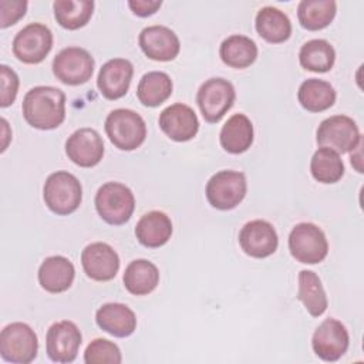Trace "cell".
<instances>
[{
    "mask_svg": "<svg viewBox=\"0 0 364 364\" xmlns=\"http://www.w3.org/2000/svg\"><path fill=\"white\" fill-rule=\"evenodd\" d=\"M299 61L307 71L327 73L334 65L336 51L327 40L313 38L301 46L299 51Z\"/></svg>",
    "mask_w": 364,
    "mask_h": 364,
    "instance_id": "30",
    "label": "cell"
},
{
    "mask_svg": "<svg viewBox=\"0 0 364 364\" xmlns=\"http://www.w3.org/2000/svg\"><path fill=\"white\" fill-rule=\"evenodd\" d=\"M219 55L220 60L232 68H246L255 63L257 46L250 37L233 34L222 41Z\"/></svg>",
    "mask_w": 364,
    "mask_h": 364,
    "instance_id": "26",
    "label": "cell"
},
{
    "mask_svg": "<svg viewBox=\"0 0 364 364\" xmlns=\"http://www.w3.org/2000/svg\"><path fill=\"white\" fill-rule=\"evenodd\" d=\"M43 198L47 208L55 215H70L81 205L82 186L75 175L67 171H57L46 179Z\"/></svg>",
    "mask_w": 364,
    "mask_h": 364,
    "instance_id": "2",
    "label": "cell"
},
{
    "mask_svg": "<svg viewBox=\"0 0 364 364\" xmlns=\"http://www.w3.org/2000/svg\"><path fill=\"white\" fill-rule=\"evenodd\" d=\"M310 172L317 182L336 183L344 175V164L336 151L318 148L311 156Z\"/></svg>",
    "mask_w": 364,
    "mask_h": 364,
    "instance_id": "33",
    "label": "cell"
},
{
    "mask_svg": "<svg viewBox=\"0 0 364 364\" xmlns=\"http://www.w3.org/2000/svg\"><path fill=\"white\" fill-rule=\"evenodd\" d=\"M348 343L350 337L346 326L331 317L318 324L311 338V347L316 355L328 363L340 360L347 351Z\"/></svg>",
    "mask_w": 364,
    "mask_h": 364,
    "instance_id": "13",
    "label": "cell"
},
{
    "mask_svg": "<svg viewBox=\"0 0 364 364\" xmlns=\"http://www.w3.org/2000/svg\"><path fill=\"white\" fill-rule=\"evenodd\" d=\"M53 48V33L41 23L23 27L13 40V54L24 64L41 63Z\"/></svg>",
    "mask_w": 364,
    "mask_h": 364,
    "instance_id": "10",
    "label": "cell"
},
{
    "mask_svg": "<svg viewBox=\"0 0 364 364\" xmlns=\"http://www.w3.org/2000/svg\"><path fill=\"white\" fill-rule=\"evenodd\" d=\"M124 286L134 296H144L155 290L159 283V270L158 267L146 260L136 259L132 260L124 272Z\"/></svg>",
    "mask_w": 364,
    "mask_h": 364,
    "instance_id": "24",
    "label": "cell"
},
{
    "mask_svg": "<svg viewBox=\"0 0 364 364\" xmlns=\"http://www.w3.org/2000/svg\"><path fill=\"white\" fill-rule=\"evenodd\" d=\"M95 209L102 220L109 225H124L135 209L132 191L121 182H107L97 191Z\"/></svg>",
    "mask_w": 364,
    "mask_h": 364,
    "instance_id": "4",
    "label": "cell"
},
{
    "mask_svg": "<svg viewBox=\"0 0 364 364\" xmlns=\"http://www.w3.org/2000/svg\"><path fill=\"white\" fill-rule=\"evenodd\" d=\"M297 98L304 109L310 112H321L336 102V90L324 80L309 78L300 84Z\"/></svg>",
    "mask_w": 364,
    "mask_h": 364,
    "instance_id": "27",
    "label": "cell"
},
{
    "mask_svg": "<svg viewBox=\"0 0 364 364\" xmlns=\"http://www.w3.org/2000/svg\"><path fill=\"white\" fill-rule=\"evenodd\" d=\"M57 23L67 30L84 27L94 11L92 0H55L53 3Z\"/></svg>",
    "mask_w": 364,
    "mask_h": 364,
    "instance_id": "32",
    "label": "cell"
},
{
    "mask_svg": "<svg viewBox=\"0 0 364 364\" xmlns=\"http://www.w3.org/2000/svg\"><path fill=\"white\" fill-rule=\"evenodd\" d=\"M172 80L164 71H149L142 75L136 87V97L145 107H158L172 94Z\"/></svg>",
    "mask_w": 364,
    "mask_h": 364,
    "instance_id": "28",
    "label": "cell"
},
{
    "mask_svg": "<svg viewBox=\"0 0 364 364\" xmlns=\"http://www.w3.org/2000/svg\"><path fill=\"white\" fill-rule=\"evenodd\" d=\"M172 235V222L169 216L161 210L145 213L135 226V236L145 247H161Z\"/></svg>",
    "mask_w": 364,
    "mask_h": 364,
    "instance_id": "22",
    "label": "cell"
},
{
    "mask_svg": "<svg viewBox=\"0 0 364 364\" xmlns=\"http://www.w3.org/2000/svg\"><path fill=\"white\" fill-rule=\"evenodd\" d=\"M101 330L114 337H128L136 328L135 313L122 303H105L95 313Z\"/></svg>",
    "mask_w": 364,
    "mask_h": 364,
    "instance_id": "21",
    "label": "cell"
},
{
    "mask_svg": "<svg viewBox=\"0 0 364 364\" xmlns=\"http://www.w3.org/2000/svg\"><path fill=\"white\" fill-rule=\"evenodd\" d=\"M239 243L247 256L263 259L276 252L279 237L270 222L255 219L240 229Z\"/></svg>",
    "mask_w": 364,
    "mask_h": 364,
    "instance_id": "14",
    "label": "cell"
},
{
    "mask_svg": "<svg viewBox=\"0 0 364 364\" xmlns=\"http://www.w3.org/2000/svg\"><path fill=\"white\" fill-rule=\"evenodd\" d=\"M219 141L229 154H242L253 142V125L245 114L232 115L220 129Z\"/></svg>",
    "mask_w": 364,
    "mask_h": 364,
    "instance_id": "23",
    "label": "cell"
},
{
    "mask_svg": "<svg viewBox=\"0 0 364 364\" xmlns=\"http://www.w3.org/2000/svg\"><path fill=\"white\" fill-rule=\"evenodd\" d=\"M255 26L259 36L273 44L286 41L291 34V23L287 14L272 6L257 11Z\"/></svg>",
    "mask_w": 364,
    "mask_h": 364,
    "instance_id": "25",
    "label": "cell"
},
{
    "mask_svg": "<svg viewBox=\"0 0 364 364\" xmlns=\"http://www.w3.org/2000/svg\"><path fill=\"white\" fill-rule=\"evenodd\" d=\"M297 299L304 304L306 310L313 316H321L328 306L326 291L320 277L311 270H301L299 273Z\"/></svg>",
    "mask_w": 364,
    "mask_h": 364,
    "instance_id": "31",
    "label": "cell"
},
{
    "mask_svg": "<svg viewBox=\"0 0 364 364\" xmlns=\"http://www.w3.org/2000/svg\"><path fill=\"white\" fill-rule=\"evenodd\" d=\"M81 264L85 274L95 282L112 280L119 270L118 253L108 243L94 242L84 247Z\"/></svg>",
    "mask_w": 364,
    "mask_h": 364,
    "instance_id": "16",
    "label": "cell"
},
{
    "mask_svg": "<svg viewBox=\"0 0 364 364\" xmlns=\"http://www.w3.org/2000/svg\"><path fill=\"white\" fill-rule=\"evenodd\" d=\"M158 122L164 134L176 142L192 139L199 129V119L195 111L182 102L172 104L162 109Z\"/></svg>",
    "mask_w": 364,
    "mask_h": 364,
    "instance_id": "17",
    "label": "cell"
},
{
    "mask_svg": "<svg viewBox=\"0 0 364 364\" xmlns=\"http://www.w3.org/2000/svg\"><path fill=\"white\" fill-rule=\"evenodd\" d=\"M65 154L81 168L95 166L104 156L102 138L92 128H80L67 138Z\"/></svg>",
    "mask_w": 364,
    "mask_h": 364,
    "instance_id": "15",
    "label": "cell"
},
{
    "mask_svg": "<svg viewBox=\"0 0 364 364\" xmlns=\"http://www.w3.org/2000/svg\"><path fill=\"white\" fill-rule=\"evenodd\" d=\"M0 82H1V97H0V107L6 108L11 105L17 97L18 91V75L10 67L1 64L0 65Z\"/></svg>",
    "mask_w": 364,
    "mask_h": 364,
    "instance_id": "35",
    "label": "cell"
},
{
    "mask_svg": "<svg viewBox=\"0 0 364 364\" xmlns=\"http://www.w3.org/2000/svg\"><path fill=\"white\" fill-rule=\"evenodd\" d=\"M336 11L334 0H301L297 6L299 23L310 31L326 28L333 21Z\"/></svg>",
    "mask_w": 364,
    "mask_h": 364,
    "instance_id": "29",
    "label": "cell"
},
{
    "mask_svg": "<svg viewBox=\"0 0 364 364\" xmlns=\"http://www.w3.org/2000/svg\"><path fill=\"white\" fill-rule=\"evenodd\" d=\"M139 47L144 54L155 61H171L181 50L175 31L166 26H148L139 33Z\"/></svg>",
    "mask_w": 364,
    "mask_h": 364,
    "instance_id": "18",
    "label": "cell"
},
{
    "mask_svg": "<svg viewBox=\"0 0 364 364\" xmlns=\"http://www.w3.org/2000/svg\"><path fill=\"white\" fill-rule=\"evenodd\" d=\"M84 361L87 364H119L122 357L119 347L115 343L107 338H95L87 346Z\"/></svg>",
    "mask_w": 364,
    "mask_h": 364,
    "instance_id": "34",
    "label": "cell"
},
{
    "mask_svg": "<svg viewBox=\"0 0 364 364\" xmlns=\"http://www.w3.org/2000/svg\"><path fill=\"white\" fill-rule=\"evenodd\" d=\"M82 336L75 323L61 320L51 324L46 336L47 355L54 363H73L78 354Z\"/></svg>",
    "mask_w": 364,
    "mask_h": 364,
    "instance_id": "12",
    "label": "cell"
},
{
    "mask_svg": "<svg viewBox=\"0 0 364 364\" xmlns=\"http://www.w3.org/2000/svg\"><path fill=\"white\" fill-rule=\"evenodd\" d=\"M92 55L81 47L63 48L53 60V73L63 84L80 85L87 82L94 73Z\"/></svg>",
    "mask_w": 364,
    "mask_h": 364,
    "instance_id": "11",
    "label": "cell"
},
{
    "mask_svg": "<svg viewBox=\"0 0 364 364\" xmlns=\"http://www.w3.org/2000/svg\"><path fill=\"white\" fill-rule=\"evenodd\" d=\"M23 117L37 129H54L65 119V94L57 87L37 85L24 95Z\"/></svg>",
    "mask_w": 364,
    "mask_h": 364,
    "instance_id": "1",
    "label": "cell"
},
{
    "mask_svg": "<svg viewBox=\"0 0 364 364\" xmlns=\"http://www.w3.org/2000/svg\"><path fill=\"white\" fill-rule=\"evenodd\" d=\"M134 65L127 58L108 60L98 73L97 85L107 100H118L124 97L131 85Z\"/></svg>",
    "mask_w": 364,
    "mask_h": 364,
    "instance_id": "19",
    "label": "cell"
},
{
    "mask_svg": "<svg viewBox=\"0 0 364 364\" xmlns=\"http://www.w3.org/2000/svg\"><path fill=\"white\" fill-rule=\"evenodd\" d=\"M316 141L320 148H330L337 154H346L358 145L361 134L353 118L347 115H333L320 122Z\"/></svg>",
    "mask_w": 364,
    "mask_h": 364,
    "instance_id": "9",
    "label": "cell"
},
{
    "mask_svg": "<svg viewBox=\"0 0 364 364\" xmlns=\"http://www.w3.org/2000/svg\"><path fill=\"white\" fill-rule=\"evenodd\" d=\"M38 340L34 330L21 321L7 324L0 333V355L7 363L28 364L37 357Z\"/></svg>",
    "mask_w": 364,
    "mask_h": 364,
    "instance_id": "5",
    "label": "cell"
},
{
    "mask_svg": "<svg viewBox=\"0 0 364 364\" xmlns=\"http://www.w3.org/2000/svg\"><path fill=\"white\" fill-rule=\"evenodd\" d=\"M246 191L247 182L243 172L230 169L219 171L206 183V199L213 208L229 210L245 199Z\"/></svg>",
    "mask_w": 364,
    "mask_h": 364,
    "instance_id": "7",
    "label": "cell"
},
{
    "mask_svg": "<svg viewBox=\"0 0 364 364\" xmlns=\"http://www.w3.org/2000/svg\"><path fill=\"white\" fill-rule=\"evenodd\" d=\"M107 136L115 148L121 151H134L139 148L146 136L144 118L128 108L111 111L104 124Z\"/></svg>",
    "mask_w": 364,
    "mask_h": 364,
    "instance_id": "3",
    "label": "cell"
},
{
    "mask_svg": "<svg viewBox=\"0 0 364 364\" xmlns=\"http://www.w3.org/2000/svg\"><path fill=\"white\" fill-rule=\"evenodd\" d=\"M27 10V1H10V0H1L0 1V27L6 28L9 26L16 24Z\"/></svg>",
    "mask_w": 364,
    "mask_h": 364,
    "instance_id": "36",
    "label": "cell"
},
{
    "mask_svg": "<svg viewBox=\"0 0 364 364\" xmlns=\"http://www.w3.org/2000/svg\"><path fill=\"white\" fill-rule=\"evenodd\" d=\"M38 283L48 293L68 290L75 277L74 264L64 256H50L38 267Z\"/></svg>",
    "mask_w": 364,
    "mask_h": 364,
    "instance_id": "20",
    "label": "cell"
},
{
    "mask_svg": "<svg viewBox=\"0 0 364 364\" xmlns=\"http://www.w3.org/2000/svg\"><path fill=\"white\" fill-rule=\"evenodd\" d=\"M291 256L304 264H316L326 259L328 243L324 232L311 222L297 223L289 235Z\"/></svg>",
    "mask_w": 364,
    "mask_h": 364,
    "instance_id": "6",
    "label": "cell"
},
{
    "mask_svg": "<svg viewBox=\"0 0 364 364\" xmlns=\"http://www.w3.org/2000/svg\"><path fill=\"white\" fill-rule=\"evenodd\" d=\"M128 6L135 16L148 17L156 13V10L162 6V1L161 0H129Z\"/></svg>",
    "mask_w": 364,
    "mask_h": 364,
    "instance_id": "37",
    "label": "cell"
},
{
    "mask_svg": "<svg viewBox=\"0 0 364 364\" xmlns=\"http://www.w3.org/2000/svg\"><path fill=\"white\" fill-rule=\"evenodd\" d=\"M236 98L235 87L225 78L206 80L198 90L196 104L206 122H219L232 108Z\"/></svg>",
    "mask_w": 364,
    "mask_h": 364,
    "instance_id": "8",
    "label": "cell"
}]
</instances>
